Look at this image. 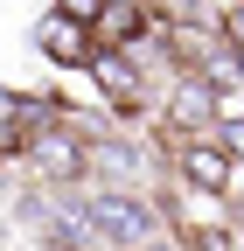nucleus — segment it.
Wrapping results in <instances>:
<instances>
[{"mask_svg": "<svg viewBox=\"0 0 244 251\" xmlns=\"http://www.w3.org/2000/svg\"><path fill=\"white\" fill-rule=\"evenodd\" d=\"M98 84H105V98H112L119 112L140 105V70H133L126 56H98Z\"/></svg>", "mask_w": 244, "mask_h": 251, "instance_id": "4", "label": "nucleus"}, {"mask_svg": "<svg viewBox=\"0 0 244 251\" xmlns=\"http://www.w3.org/2000/svg\"><path fill=\"white\" fill-rule=\"evenodd\" d=\"M91 161H98L105 175H133V168H140V147H133V140H98Z\"/></svg>", "mask_w": 244, "mask_h": 251, "instance_id": "9", "label": "nucleus"}, {"mask_svg": "<svg viewBox=\"0 0 244 251\" xmlns=\"http://www.w3.org/2000/svg\"><path fill=\"white\" fill-rule=\"evenodd\" d=\"M112 7V0H56V14L63 21H77V28H98V14Z\"/></svg>", "mask_w": 244, "mask_h": 251, "instance_id": "10", "label": "nucleus"}, {"mask_svg": "<svg viewBox=\"0 0 244 251\" xmlns=\"http://www.w3.org/2000/svg\"><path fill=\"white\" fill-rule=\"evenodd\" d=\"M154 28H202V0H146Z\"/></svg>", "mask_w": 244, "mask_h": 251, "instance_id": "8", "label": "nucleus"}, {"mask_svg": "<svg viewBox=\"0 0 244 251\" xmlns=\"http://www.w3.org/2000/svg\"><path fill=\"white\" fill-rule=\"evenodd\" d=\"M84 216H91L98 237L119 244V251H133V244L154 237V209H146L140 196H126V188H98V196H84Z\"/></svg>", "mask_w": 244, "mask_h": 251, "instance_id": "1", "label": "nucleus"}, {"mask_svg": "<svg viewBox=\"0 0 244 251\" xmlns=\"http://www.w3.org/2000/svg\"><path fill=\"white\" fill-rule=\"evenodd\" d=\"M146 21H154L146 7H133V0H112V7L98 14V35H105V42H140V28H146Z\"/></svg>", "mask_w": 244, "mask_h": 251, "instance_id": "7", "label": "nucleus"}, {"mask_svg": "<svg viewBox=\"0 0 244 251\" xmlns=\"http://www.w3.org/2000/svg\"><path fill=\"white\" fill-rule=\"evenodd\" d=\"M209 112H217V91H209V84H174V98H168V126H202Z\"/></svg>", "mask_w": 244, "mask_h": 251, "instance_id": "6", "label": "nucleus"}, {"mask_svg": "<svg viewBox=\"0 0 244 251\" xmlns=\"http://www.w3.org/2000/svg\"><path fill=\"white\" fill-rule=\"evenodd\" d=\"M174 168H181L189 188H202V196H230V175H237V161H230L223 140H189L174 153Z\"/></svg>", "mask_w": 244, "mask_h": 251, "instance_id": "2", "label": "nucleus"}, {"mask_svg": "<svg viewBox=\"0 0 244 251\" xmlns=\"http://www.w3.org/2000/svg\"><path fill=\"white\" fill-rule=\"evenodd\" d=\"M28 153H35V168L56 175V181H63V175H84V161H91V153H84L77 140H63V133H35V140H28Z\"/></svg>", "mask_w": 244, "mask_h": 251, "instance_id": "3", "label": "nucleus"}, {"mask_svg": "<svg viewBox=\"0 0 244 251\" xmlns=\"http://www.w3.org/2000/svg\"><path fill=\"white\" fill-rule=\"evenodd\" d=\"M35 42H42V56H49V63H84V28H77V21H63V14H49Z\"/></svg>", "mask_w": 244, "mask_h": 251, "instance_id": "5", "label": "nucleus"}]
</instances>
